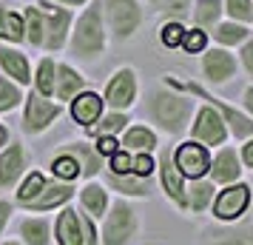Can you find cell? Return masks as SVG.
Here are the masks:
<instances>
[{"instance_id": "6da1fadb", "label": "cell", "mask_w": 253, "mask_h": 245, "mask_svg": "<svg viewBox=\"0 0 253 245\" xmlns=\"http://www.w3.org/2000/svg\"><path fill=\"white\" fill-rule=\"evenodd\" d=\"M194 111V103L182 97V94H171V92H157L151 100V114L157 117L165 131H182L188 117Z\"/></svg>"}, {"instance_id": "7a4b0ae2", "label": "cell", "mask_w": 253, "mask_h": 245, "mask_svg": "<svg viewBox=\"0 0 253 245\" xmlns=\"http://www.w3.org/2000/svg\"><path fill=\"white\" fill-rule=\"evenodd\" d=\"M74 51L80 57H94L103 51V20H100V6H94L83 14L74 32Z\"/></svg>"}, {"instance_id": "3957f363", "label": "cell", "mask_w": 253, "mask_h": 245, "mask_svg": "<svg viewBox=\"0 0 253 245\" xmlns=\"http://www.w3.org/2000/svg\"><path fill=\"white\" fill-rule=\"evenodd\" d=\"M168 83H171V86H179V89H185V92L199 94L202 100H208L211 105H216L219 114H222V120H225V123H230V131H233L236 137H251V134H253V120H251V117H245V114H239L236 108L225 105L222 100H219V97L208 94L202 86H196V83H182V80H176V77H168Z\"/></svg>"}, {"instance_id": "277c9868", "label": "cell", "mask_w": 253, "mask_h": 245, "mask_svg": "<svg viewBox=\"0 0 253 245\" xmlns=\"http://www.w3.org/2000/svg\"><path fill=\"white\" fill-rule=\"evenodd\" d=\"M137 228V217H134V211L128 208L126 202H117L114 211L108 214V220H105V245H126L128 237L134 234Z\"/></svg>"}, {"instance_id": "5b68a950", "label": "cell", "mask_w": 253, "mask_h": 245, "mask_svg": "<svg viewBox=\"0 0 253 245\" xmlns=\"http://www.w3.org/2000/svg\"><path fill=\"white\" fill-rule=\"evenodd\" d=\"M248 202H251V188L245 183H236V186H228L225 191H219L216 202H213V214L219 220H236L245 214Z\"/></svg>"}, {"instance_id": "8992f818", "label": "cell", "mask_w": 253, "mask_h": 245, "mask_svg": "<svg viewBox=\"0 0 253 245\" xmlns=\"http://www.w3.org/2000/svg\"><path fill=\"white\" fill-rule=\"evenodd\" d=\"M173 165L179 168V174L199 180V177H202L208 168H211V157H208L205 146H199V143H182V146L176 148Z\"/></svg>"}, {"instance_id": "52a82bcc", "label": "cell", "mask_w": 253, "mask_h": 245, "mask_svg": "<svg viewBox=\"0 0 253 245\" xmlns=\"http://www.w3.org/2000/svg\"><path fill=\"white\" fill-rule=\"evenodd\" d=\"M108 20L117 37H128L139 26V6L134 0H108Z\"/></svg>"}, {"instance_id": "ba28073f", "label": "cell", "mask_w": 253, "mask_h": 245, "mask_svg": "<svg viewBox=\"0 0 253 245\" xmlns=\"http://www.w3.org/2000/svg\"><path fill=\"white\" fill-rule=\"evenodd\" d=\"M194 137L205 146H219L225 140V120L219 111H213V105H205L194 123Z\"/></svg>"}, {"instance_id": "9c48e42d", "label": "cell", "mask_w": 253, "mask_h": 245, "mask_svg": "<svg viewBox=\"0 0 253 245\" xmlns=\"http://www.w3.org/2000/svg\"><path fill=\"white\" fill-rule=\"evenodd\" d=\"M134 92H137V80H134V71L123 69L117 71L111 83H108V92H105V100L114 105V108H126V105L134 103Z\"/></svg>"}, {"instance_id": "30bf717a", "label": "cell", "mask_w": 253, "mask_h": 245, "mask_svg": "<svg viewBox=\"0 0 253 245\" xmlns=\"http://www.w3.org/2000/svg\"><path fill=\"white\" fill-rule=\"evenodd\" d=\"M202 69H205L208 80L213 83H225L228 77H233V71H236V60L230 57L225 49H211L202 60Z\"/></svg>"}, {"instance_id": "8fae6325", "label": "cell", "mask_w": 253, "mask_h": 245, "mask_svg": "<svg viewBox=\"0 0 253 245\" xmlns=\"http://www.w3.org/2000/svg\"><path fill=\"white\" fill-rule=\"evenodd\" d=\"M54 117H57V108L51 103H46L43 94H32V97H29V108H26V129L29 131L46 129Z\"/></svg>"}, {"instance_id": "7c38bea8", "label": "cell", "mask_w": 253, "mask_h": 245, "mask_svg": "<svg viewBox=\"0 0 253 245\" xmlns=\"http://www.w3.org/2000/svg\"><path fill=\"white\" fill-rule=\"evenodd\" d=\"M208 171H211V177H213V183H233V180L242 174L239 160H236V151H233V148H222Z\"/></svg>"}, {"instance_id": "4fadbf2b", "label": "cell", "mask_w": 253, "mask_h": 245, "mask_svg": "<svg viewBox=\"0 0 253 245\" xmlns=\"http://www.w3.org/2000/svg\"><path fill=\"white\" fill-rule=\"evenodd\" d=\"M162 186H165V191L171 194L173 202H179V205H188V194H185V186H182V174H179V168L171 163V157H168V151L162 154Z\"/></svg>"}, {"instance_id": "5bb4252c", "label": "cell", "mask_w": 253, "mask_h": 245, "mask_svg": "<svg viewBox=\"0 0 253 245\" xmlns=\"http://www.w3.org/2000/svg\"><path fill=\"white\" fill-rule=\"evenodd\" d=\"M43 14H46V20H48V29H46L48 49H60L63 40H66V29H69V12L66 9H54V6H46Z\"/></svg>"}, {"instance_id": "9a60e30c", "label": "cell", "mask_w": 253, "mask_h": 245, "mask_svg": "<svg viewBox=\"0 0 253 245\" xmlns=\"http://www.w3.org/2000/svg\"><path fill=\"white\" fill-rule=\"evenodd\" d=\"M100 111H103V100L97 97V94H80L77 100H74V105H71V114H74V120L77 123H83V126H91V123H97V117H100Z\"/></svg>"}, {"instance_id": "2e32d148", "label": "cell", "mask_w": 253, "mask_h": 245, "mask_svg": "<svg viewBox=\"0 0 253 245\" xmlns=\"http://www.w3.org/2000/svg\"><path fill=\"white\" fill-rule=\"evenodd\" d=\"M69 197H71V188L63 186V183H57V186H46L43 188V194L35 197L29 205H32L35 211H46V208H54V205H63Z\"/></svg>"}, {"instance_id": "e0dca14e", "label": "cell", "mask_w": 253, "mask_h": 245, "mask_svg": "<svg viewBox=\"0 0 253 245\" xmlns=\"http://www.w3.org/2000/svg\"><path fill=\"white\" fill-rule=\"evenodd\" d=\"M57 237H60V245H80L83 243V228H80V220H77L74 211L60 214Z\"/></svg>"}, {"instance_id": "ac0fdd59", "label": "cell", "mask_w": 253, "mask_h": 245, "mask_svg": "<svg viewBox=\"0 0 253 245\" xmlns=\"http://www.w3.org/2000/svg\"><path fill=\"white\" fill-rule=\"evenodd\" d=\"M20 171H23V151H20V146H12L0 157V186H9Z\"/></svg>"}, {"instance_id": "d6986e66", "label": "cell", "mask_w": 253, "mask_h": 245, "mask_svg": "<svg viewBox=\"0 0 253 245\" xmlns=\"http://www.w3.org/2000/svg\"><path fill=\"white\" fill-rule=\"evenodd\" d=\"M0 63L6 66V71H9L17 83H29V63H26L23 54H17V51H12V49L0 46Z\"/></svg>"}, {"instance_id": "ffe728a7", "label": "cell", "mask_w": 253, "mask_h": 245, "mask_svg": "<svg viewBox=\"0 0 253 245\" xmlns=\"http://www.w3.org/2000/svg\"><path fill=\"white\" fill-rule=\"evenodd\" d=\"M54 80H57V94L63 97V100H71V97L83 89V77L77 74V71H71L69 66H63Z\"/></svg>"}, {"instance_id": "44dd1931", "label": "cell", "mask_w": 253, "mask_h": 245, "mask_svg": "<svg viewBox=\"0 0 253 245\" xmlns=\"http://www.w3.org/2000/svg\"><path fill=\"white\" fill-rule=\"evenodd\" d=\"M71 154H74V160H80V171L91 177L100 171V151H94L91 146H71Z\"/></svg>"}, {"instance_id": "7402d4cb", "label": "cell", "mask_w": 253, "mask_h": 245, "mask_svg": "<svg viewBox=\"0 0 253 245\" xmlns=\"http://www.w3.org/2000/svg\"><path fill=\"white\" fill-rule=\"evenodd\" d=\"M211 199H213V183H208V180H196L194 186H191L188 205H191L194 211H205Z\"/></svg>"}, {"instance_id": "603a6c76", "label": "cell", "mask_w": 253, "mask_h": 245, "mask_svg": "<svg viewBox=\"0 0 253 245\" xmlns=\"http://www.w3.org/2000/svg\"><path fill=\"white\" fill-rule=\"evenodd\" d=\"M0 37L23 40V20H20V14L9 12V9H0Z\"/></svg>"}, {"instance_id": "cb8c5ba5", "label": "cell", "mask_w": 253, "mask_h": 245, "mask_svg": "<svg viewBox=\"0 0 253 245\" xmlns=\"http://www.w3.org/2000/svg\"><path fill=\"white\" fill-rule=\"evenodd\" d=\"M123 146H128V148H134V151H151L154 146H157V137L151 134L148 129H142V126H137V129H131L126 134V140H123Z\"/></svg>"}, {"instance_id": "d4e9b609", "label": "cell", "mask_w": 253, "mask_h": 245, "mask_svg": "<svg viewBox=\"0 0 253 245\" xmlns=\"http://www.w3.org/2000/svg\"><path fill=\"white\" fill-rule=\"evenodd\" d=\"M219 12H222V3L219 0H199L194 17L199 26H213L219 20Z\"/></svg>"}, {"instance_id": "484cf974", "label": "cell", "mask_w": 253, "mask_h": 245, "mask_svg": "<svg viewBox=\"0 0 253 245\" xmlns=\"http://www.w3.org/2000/svg\"><path fill=\"white\" fill-rule=\"evenodd\" d=\"M23 237L29 245H48V225L43 220H29L23 222Z\"/></svg>"}, {"instance_id": "4316f807", "label": "cell", "mask_w": 253, "mask_h": 245, "mask_svg": "<svg viewBox=\"0 0 253 245\" xmlns=\"http://www.w3.org/2000/svg\"><path fill=\"white\" fill-rule=\"evenodd\" d=\"M211 245H253V225H245L239 231H225L216 234V240Z\"/></svg>"}, {"instance_id": "83f0119b", "label": "cell", "mask_w": 253, "mask_h": 245, "mask_svg": "<svg viewBox=\"0 0 253 245\" xmlns=\"http://www.w3.org/2000/svg\"><path fill=\"white\" fill-rule=\"evenodd\" d=\"M83 205L91 211V217H100V214L105 211V191L100 186L83 188Z\"/></svg>"}, {"instance_id": "f1b7e54d", "label": "cell", "mask_w": 253, "mask_h": 245, "mask_svg": "<svg viewBox=\"0 0 253 245\" xmlns=\"http://www.w3.org/2000/svg\"><path fill=\"white\" fill-rule=\"evenodd\" d=\"M213 35H216L219 43H228V46H233V43H242V40L248 37V29H245V26H239V23H222Z\"/></svg>"}, {"instance_id": "f546056e", "label": "cell", "mask_w": 253, "mask_h": 245, "mask_svg": "<svg viewBox=\"0 0 253 245\" xmlns=\"http://www.w3.org/2000/svg\"><path fill=\"white\" fill-rule=\"evenodd\" d=\"M54 92V66L48 63V60H43L40 63V69H37V94H51Z\"/></svg>"}, {"instance_id": "4dcf8cb0", "label": "cell", "mask_w": 253, "mask_h": 245, "mask_svg": "<svg viewBox=\"0 0 253 245\" xmlns=\"http://www.w3.org/2000/svg\"><path fill=\"white\" fill-rule=\"evenodd\" d=\"M111 183H114V188L126 191V194H145V191H148V186H145L142 180H131V177H126V174H111Z\"/></svg>"}, {"instance_id": "1f68e13d", "label": "cell", "mask_w": 253, "mask_h": 245, "mask_svg": "<svg viewBox=\"0 0 253 245\" xmlns=\"http://www.w3.org/2000/svg\"><path fill=\"white\" fill-rule=\"evenodd\" d=\"M126 114H108L103 120V123H100V126H97V134H100V137H111V134H117V131H123L126 129Z\"/></svg>"}, {"instance_id": "d6a6232c", "label": "cell", "mask_w": 253, "mask_h": 245, "mask_svg": "<svg viewBox=\"0 0 253 245\" xmlns=\"http://www.w3.org/2000/svg\"><path fill=\"white\" fill-rule=\"evenodd\" d=\"M40 191H43V177L37 174H29V180H26V186L20 188V191H17V197H20V202H32V199L37 197V194H40Z\"/></svg>"}, {"instance_id": "836d02e7", "label": "cell", "mask_w": 253, "mask_h": 245, "mask_svg": "<svg viewBox=\"0 0 253 245\" xmlns=\"http://www.w3.org/2000/svg\"><path fill=\"white\" fill-rule=\"evenodd\" d=\"M29 40L32 43H43V12L37 9H29Z\"/></svg>"}, {"instance_id": "e575fe53", "label": "cell", "mask_w": 253, "mask_h": 245, "mask_svg": "<svg viewBox=\"0 0 253 245\" xmlns=\"http://www.w3.org/2000/svg\"><path fill=\"white\" fill-rule=\"evenodd\" d=\"M17 100H20L17 89H14L12 83L0 80V111H9V108H14V105H17Z\"/></svg>"}, {"instance_id": "d590c367", "label": "cell", "mask_w": 253, "mask_h": 245, "mask_svg": "<svg viewBox=\"0 0 253 245\" xmlns=\"http://www.w3.org/2000/svg\"><path fill=\"white\" fill-rule=\"evenodd\" d=\"M54 174L63 177V180H74V177L80 174V165L74 157H60L57 163H54Z\"/></svg>"}, {"instance_id": "8d00e7d4", "label": "cell", "mask_w": 253, "mask_h": 245, "mask_svg": "<svg viewBox=\"0 0 253 245\" xmlns=\"http://www.w3.org/2000/svg\"><path fill=\"white\" fill-rule=\"evenodd\" d=\"M228 12L233 20H251L253 6H251V0H228Z\"/></svg>"}, {"instance_id": "74e56055", "label": "cell", "mask_w": 253, "mask_h": 245, "mask_svg": "<svg viewBox=\"0 0 253 245\" xmlns=\"http://www.w3.org/2000/svg\"><path fill=\"white\" fill-rule=\"evenodd\" d=\"M185 37V29L179 23H165L162 26V43L165 46H179Z\"/></svg>"}, {"instance_id": "f35d334b", "label": "cell", "mask_w": 253, "mask_h": 245, "mask_svg": "<svg viewBox=\"0 0 253 245\" xmlns=\"http://www.w3.org/2000/svg\"><path fill=\"white\" fill-rule=\"evenodd\" d=\"M182 46H185V51H191V54L202 51V49H205V32H199V29H194V32H185Z\"/></svg>"}, {"instance_id": "ab89813d", "label": "cell", "mask_w": 253, "mask_h": 245, "mask_svg": "<svg viewBox=\"0 0 253 245\" xmlns=\"http://www.w3.org/2000/svg\"><path fill=\"white\" fill-rule=\"evenodd\" d=\"M151 168H154V160H151L145 151L137 154V160H131V171H134L137 177H148V174H151Z\"/></svg>"}, {"instance_id": "60d3db41", "label": "cell", "mask_w": 253, "mask_h": 245, "mask_svg": "<svg viewBox=\"0 0 253 245\" xmlns=\"http://www.w3.org/2000/svg\"><path fill=\"white\" fill-rule=\"evenodd\" d=\"M188 3L191 0H162V9H165V14H171V17H185L188 14Z\"/></svg>"}, {"instance_id": "b9f144b4", "label": "cell", "mask_w": 253, "mask_h": 245, "mask_svg": "<svg viewBox=\"0 0 253 245\" xmlns=\"http://www.w3.org/2000/svg\"><path fill=\"white\" fill-rule=\"evenodd\" d=\"M111 171H114V174H128V171H131V157H128L126 151L111 154Z\"/></svg>"}, {"instance_id": "7bdbcfd3", "label": "cell", "mask_w": 253, "mask_h": 245, "mask_svg": "<svg viewBox=\"0 0 253 245\" xmlns=\"http://www.w3.org/2000/svg\"><path fill=\"white\" fill-rule=\"evenodd\" d=\"M117 148H120V143L114 140V137H100V143H97V151L100 154H117Z\"/></svg>"}, {"instance_id": "ee69618b", "label": "cell", "mask_w": 253, "mask_h": 245, "mask_svg": "<svg viewBox=\"0 0 253 245\" xmlns=\"http://www.w3.org/2000/svg\"><path fill=\"white\" fill-rule=\"evenodd\" d=\"M80 228H83V240H85L88 245H97V237H94V225H91V220H88V217L80 222Z\"/></svg>"}, {"instance_id": "f6af8a7d", "label": "cell", "mask_w": 253, "mask_h": 245, "mask_svg": "<svg viewBox=\"0 0 253 245\" xmlns=\"http://www.w3.org/2000/svg\"><path fill=\"white\" fill-rule=\"evenodd\" d=\"M242 63H245V69L253 74V40L245 43V49H242Z\"/></svg>"}, {"instance_id": "bcb514c9", "label": "cell", "mask_w": 253, "mask_h": 245, "mask_svg": "<svg viewBox=\"0 0 253 245\" xmlns=\"http://www.w3.org/2000/svg\"><path fill=\"white\" fill-rule=\"evenodd\" d=\"M242 157H245V163H248V165L253 168V140L248 143V146H245V151H242Z\"/></svg>"}, {"instance_id": "7dc6e473", "label": "cell", "mask_w": 253, "mask_h": 245, "mask_svg": "<svg viewBox=\"0 0 253 245\" xmlns=\"http://www.w3.org/2000/svg\"><path fill=\"white\" fill-rule=\"evenodd\" d=\"M245 108H248L251 117H253V86H251V89H245Z\"/></svg>"}, {"instance_id": "c3c4849f", "label": "cell", "mask_w": 253, "mask_h": 245, "mask_svg": "<svg viewBox=\"0 0 253 245\" xmlns=\"http://www.w3.org/2000/svg\"><path fill=\"white\" fill-rule=\"evenodd\" d=\"M6 220H9V205H6V202H0V228L6 225Z\"/></svg>"}, {"instance_id": "681fc988", "label": "cell", "mask_w": 253, "mask_h": 245, "mask_svg": "<svg viewBox=\"0 0 253 245\" xmlns=\"http://www.w3.org/2000/svg\"><path fill=\"white\" fill-rule=\"evenodd\" d=\"M6 140V129H3V126H0V143Z\"/></svg>"}, {"instance_id": "f907efd6", "label": "cell", "mask_w": 253, "mask_h": 245, "mask_svg": "<svg viewBox=\"0 0 253 245\" xmlns=\"http://www.w3.org/2000/svg\"><path fill=\"white\" fill-rule=\"evenodd\" d=\"M63 3H83V0H63Z\"/></svg>"}, {"instance_id": "816d5d0a", "label": "cell", "mask_w": 253, "mask_h": 245, "mask_svg": "<svg viewBox=\"0 0 253 245\" xmlns=\"http://www.w3.org/2000/svg\"><path fill=\"white\" fill-rule=\"evenodd\" d=\"M6 245H14V243H6Z\"/></svg>"}]
</instances>
